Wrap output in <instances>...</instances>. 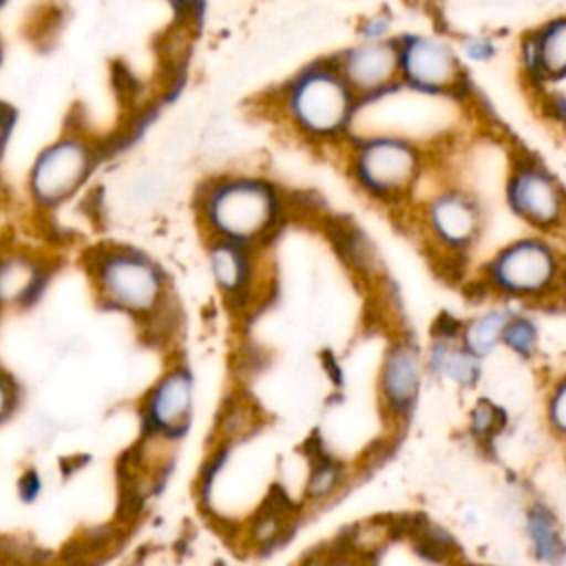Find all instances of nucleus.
I'll return each mask as SVG.
<instances>
[{"label":"nucleus","mask_w":566,"mask_h":566,"mask_svg":"<svg viewBox=\"0 0 566 566\" xmlns=\"http://www.w3.org/2000/svg\"><path fill=\"white\" fill-rule=\"evenodd\" d=\"M197 199L210 232L234 243L261 239L281 217L276 186L256 175H217L201 186Z\"/></svg>","instance_id":"nucleus-3"},{"label":"nucleus","mask_w":566,"mask_h":566,"mask_svg":"<svg viewBox=\"0 0 566 566\" xmlns=\"http://www.w3.org/2000/svg\"><path fill=\"white\" fill-rule=\"evenodd\" d=\"M334 62L360 102H374L400 86V57L396 38L360 40L340 49Z\"/></svg>","instance_id":"nucleus-8"},{"label":"nucleus","mask_w":566,"mask_h":566,"mask_svg":"<svg viewBox=\"0 0 566 566\" xmlns=\"http://www.w3.org/2000/svg\"><path fill=\"white\" fill-rule=\"evenodd\" d=\"M166 2H170L177 11H184V13H186V11H195L201 0H166Z\"/></svg>","instance_id":"nucleus-25"},{"label":"nucleus","mask_w":566,"mask_h":566,"mask_svg":"<svg viewBox=\"0 0 566 566\" xmlns=\"http://www.w3.org/2000/svg\"><path fill=\"white\" fill-rule=\"evenodd\" d=\"M360 40H391L394 35V20L389 13H369L367 18L360 20L358 24V35Z\"/></svg>","instance_id":"nucleus-23"},{"label":"nucleus","mask_w":566,"mask_h":566,"mask_svg":"<svg viewBox=\"0 0 566 566\" xmlns=\"http://www.w3.org/2000/svg\"><path fill=\"white\" fill-rule=\"evenodd\" d=\"M396 44L400 86L427 97H458L467 88L464 60L442 35L400 33Z\"/></svg>","instance_id":"nucleus-7"},{"label":"nucleus","mask_w":566,"mask_h":566,"mask_svg":"<svg viewBox=\"0 0 566 566\" xmlns=\"http://www.w3.org/2000/svg\"><path fill=\"white\" fill-rule=\"evenodd\" d=\"M513 312H515V305H509V303H502V305L480 312L462 327V332H460L462 345L471 354H475L478 358L484 360L497 347H502V336H504L506 323L513 316Z\"/></svg>","instance_id":"nucleus-13"},{"label":"nucleus","mask_w":566,"mask_h":566,"mask_svg":"<svg viewBox=\"0 0 566 566\" xmlns=\"http://www.w3.org/2000/svg\"><path fill=\"white\" fill-rule=\"evenodd\" d=\"M334 484H336V471H334V467H321V469L314 473L312 482H310V493H312V495H325L327 491H332Z\"/></svg>","instance_id":"nucleus-24"},{"label":"nucleus","mask_w":566,"mask_h":566,"mask_svg":"<svg viewBox=\"0 0 566 566\" xmlns=\"http://www.w3.org/2000/svg\"><path fill=\"white\" fill-rule=\"evenodd\" d=\"M38 279V270L24 256H7L2 265V292L4 298H20L29 294Z\"/></svg>","instance_id":"nucleus-20"},{"label":"nucleus","mask_w":566,"mask_h":566,"mask_svg":"<svg viewBox=\"0 0 566 566\" xmlns=\"http://www.w3.org/2000/svg\"><path fill=\"white\" fill-rule=\"evenodd\" d=\"M2 2H7V0H2Z\"/></svg>","instance_id":"nucleus-28"},{"label":"nucleus","mask_w":566,"mask_h":566,"mask_svg":"<svg viewBox=\"0 0 566 566\" xmlns=\"http://www.w3.org/2000/svg\"><path fill=\"white\" fill-rule=\"evenodd\" d=\"M99 155V144L86 130H62L35 153L27 170L29 197L42 208H55L69 201L95 172Z\"/></svg>","instance_id":"nucleus-5"},{"label":"nucleus","mask_w":566,"mask_h":566,"mask_svg":"<svg viewBox=\"0 0 566 566\" xmlns=\"http://www.w3.org/2000/svg\"><path fill=\"white\" fill-rule=\"evenodd\" d=\"M564 467H566V447H564Z\"/></svg>","instance_id":"nucleus-27"},{"label":"nucleus","mask_w":566,"mask_h":566,"mask_svg":"<svg viewBox=\"0 0 566 566\" xmlns=\"http://www.w3.org/2000/svg\"><path fill=\"white\" fill-rule=\"evenodd\" d=\"M506 427V411L491 400H480L471 411V431L478 440H493Z\"/></svg>","instance_id":"nucleus-21"},{"label":"nucleus","mask_w":566,"mask_h":566,"mask_svg":"<svg viewBox=\"0 0 566 566\" xmlns=\"http://www.w3.org/2000/svg\"><path fill=\"white\" fill-rule=\"evenodd\" d=\"M210 268L223 287H239L248 276V256L243 252V243L217 239L210 250Z\"/></svg>","instance_id":"nucleus-18"},{"label":"nucleus","mask_w":566,"mask_h":566,"mask_svg":"<svg viewBox=\"0 0 566 566\" xmlns=\"http://www.w3.org/2000/svg\"><path fill=\"white\" fill-rule=\"evenodd\" d=\"M484 287L500 301L524 307L566 303V237L526 232L504 243L484 265Z\"/></svg>","instance_id":"nucleus-2"},{"label":"nucleus","mask_w":566,"mask_h":566,"mask_svg":"<svg viewBox=\"0 0 566 566\" xmlns=\"http://www.w3.org/2000/svg\"><path fill=\"white\" fill-rule=\"evenodd\" d=\"M420 365L411 347H396L385 365V389L394 405L405 407L411 402L418 387Z\"/></svg>","instance_id":"nucleus-15"},{"label":"nucleus","mask_w":566,"mask_h":566,"mask_svg":"<svg viewBox=\"0 0 566 566\" xmlns=\"http://www.w3.org/2000/svg\"><path fill=\"white\" fill-rule=\"evenodd\" d=\"M480 363L482 358L471 354L462 345V340L460 343L442 340L433 347V354H431V365L436 367V371L462 387H471L480 380V374H482Z\"/></svg>","instance_id":"nucleus-16"},{"label":"nucleus","mask_w":566,"mask_h":566,"mask_svg":"<svg viewBox=\"0 0 566 566\" xmlns=\"http://www.w3.org/2000/svg\"><path fill=\"white\" fill-rule=\"evenodd\" d=\"M188 409L190 378L181 371H172L157 385L150 398V418L164 429H175L188 418Z\"/></svg>","instance_id":"nucleus-14"},{"label":"nucleus","mask_w":566,"mask_h":566,"mask_svg":"<svg viewBox=\"0 0 566 566\" xmlns=\"http://www.w3.org/2000/svg\"><path fill=\"white\" fill-rule=\"evenodd\" d=\"M542 422L546 433L566 447V367L555 374L544 389Z\"/></svg>","instance_id":"nucleus-19"},{"label":"nucleus","mask_w":566,"mask_h":566,"mask_svg":"<svg viewBox=\"0 0 566 566\" xmlns=\"http://www.w3.org/2000/svg\"><path fill=\"white\" fill-rule=\"evenodd\" d=\"M520 69L533 86L566 82V15H555L520 38Z\"/></svg>","instance_id":"nucleus-11"},{"label":"nucleus","mask_w":566,"mask_h":566,"mask_svg":"<svg viewBox=\"0 0 566 566\" xmlns=\"http://www.w3.org/2000/svg\"><path fill=\"white\" fill-rule=\"evenodd\" d=\"M460 566H489V564H480V562H464Z\"/></svg>","instance_id":"nucleus-26"},{"label":"nucleus","mask_w":566,"mask_h":566,"mask_svg":"<svg viewBox=\"0 0 566 566\" xmlns=\"http://www.w3.org/2000/svg\"><path fill=\"white\" fill-rule=\"evenodd\" d=\"M424 223L442 248L464 252L480 239L484 212L475 195L460 186H444L424 201Z\"/></svg>","instance_id":"nucleus-9"},{"label":"nucleus","mask_w":566,"mask_h":566,"mask_svg":"<svg viewBox=\"0 0 566 566\" xmlns=\"http://www.w3.org/2000/svg\"><path fill=\"white\" fill-rule=\"evenodd\" d=\"M539 345H542V329L537 318L528 310L515 307L502 336V349H506L517 360L531 363L537 358Z\"/></svg>","instance_id":"nucleus-17"},{"label":"nucleus","mask_w":566,"mask_h":566,"mask_svg":"<svg viewBox=\"0 0 566 566\" xmlns=\"http://www.w3.org/2000/svg\"><path fill=\"white\" fill-rule=\"evenodd\" d=\"M99 283L104 294L124 310L146 312L159 298V272L139 254L115 252L104 256L99 265Z\"/></svg>","instance_id":"nucleus-10"},{"label":"nucleus","mask_w":566,"mask_h":566,"mask_svg":"<svg viewBox=\"0 0 566 566\" xmlns=\"http://www.w3.org/2000/svg\"><path fill=\"white\" fill-rule=\"evenodd\" d=\"M360 106V97L338 71L334 55L307 62L274 91V111L281 124L314 146L345 144Z\"/></svg>","instance_id":"nucleus-1"},{"label":"nucleus","mask_w":566,"mask_h":566,"mask_svg":"<svg viewBox=\"0 0 566 566\" xmlns=\"http://www.w3.org/2000/svg\"><path fill=\"white\" fill-rule=\"evenodd\" d=\"M345 168L352 181L369 197L394 201L409 195L424 175L427 150L402 133H369L349 137Z\"/></svg>","instance_id":"nucleus-4"},{"label":"nucleus","mask_w":566,"mask_h":566,"mask_svg":"<svg viewBox=\"0 0 566 566\" xmlns=\"http://www.w3.org/2000/svg\"><path fill=\"white\" fill-rule=\"evenodd\" d=\"M455 46H458L462 60L473 62V64L491 62L497 55V42L489 33H464Z\"/></svg>","instance_id":"nucleus-22"},{"label":"nucleus","mask_w":566,"mask_h":566,"mask_svg":"<svg viewBox=\"0 0 566 566\" xmlns=\"http://www.w3.org/2000/svg\"><path fill=\"white\" fill-rule=\"evenodd\" d=\"M522 537L528 555L539 566H564L566 564V533L557 509L533 495L520 517Z\"/></svg>","instance_id":"nucleus-12"},{"label":"nucleus","mask_w":566,"mask_h":566,"mask_svg":"<svg viewBox=\"0 0 566 566\" xmlns=\"http://www.w3.org/2000/svg\"><path fill=\"white\" fill-rule=\"evenodd\" d=\"M504 201L531 232L566 237V186L539 157L520 150L511 159Z\"/></svg>","instance_id":"nucleus-6"}]
</instances>
